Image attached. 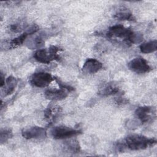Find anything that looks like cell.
I'll list each match as a JSON object with an SVG mask.
<instances>
[{"mask_svg": "<svg viewBox=\"0 0 157 157\" xmlns=\"http://www.w3.org/2000/svg\"><path fill=\"white\" fill-rule=\"evenodd\" d=\"M21 134L26 139H40L46 137L47 132L45 129L42 127L33 126L23 130Z\"/></svg>", "mask_w": 157, "mask_h": 157, "instance_id": "obj_8", "label": "cell"}, {"mask_svg": "<svg viewBox=\"0 0 157 157\" xmlns=\"http://www.w3.org/2000/svg\"><path fill=\"white\" fill-rule=\"evenodd\" d=\"M136 117L140 120L142 123H146L156 117L155 109L150 106H141L135 111Z\"/></svg>", "mask_w": 157, "mask_h": 157, "instance_id": "obj_7", "label": "cell"}, {"mask_svg": "<svg viewBox=\"0 0 157 157\" xmlns=\"http://www.w3.org/2000/svg\"><path fill=\"white\" fill-rule=\"evenodd\" d=\"M59 48L56 46H50L47 48L37 50L34 55V59L41 63L49 64L54 60H59V56L58 52Z\"/></svg>", "mask_w": 157, "mask_h": 157, "instance_id": "obj_2", "label": "cell"}, {"mask_svg": "<svg viewBox=\"0 0 157 157\" xmlns=\"http://www.w3.org/2000/svg\"><path fill=\"white\" fill-rule=\"evenodd\" d=\"M59 112V109L58 107H48L44 112V117L47 120L53 119V117H55L56 115Z\"/></svg>", "mask_w": 157, "mask_h": 157, "instance_id": "obj_18", "label": "cell"}, {"mask_svg": "<svg viewBox=\"0 0 157 157\" xmlns=\"http://www.w3.org/2000/svg\"><path fill=\"white\" fill-rule=\"evenodd\" d=\"M156 140L139 134H131L125 139L124 145L131 150H144L155 145Z\"/></svg>", "mask_w": 157, "mask_h": 157, "instance_id": "obj_1", "label": "cell"}, {"mask_svg": "<svg viewBox=\"0 0 157 157\" xmlns=\"http://www.w3.org/2000/svg\"><path fill=\"white\" fill-rule=\"evenodd\" d=\"M4 83H5V78H4V77L3 76L2 73L1 72V88L4 86Z\"/></svg>", "mask_w": 157, "mask_h": 157, "instance_id": "obj_22", "label": "cell"}, {"mask_svg": "<svg viewBox=\"0 0 157 157\" xmlns=\"http://www.w3.org/2000/svg\"><path fill=\"white\" fill-rule=\"evenodd\" d=\"M45 34L40 33L39 34H34L31 36L29 39H26L25 44L26 46L31 50L34 49H40L45 44Z\"/></svg>", "mask_w": 157, "mask_h": 157, "instance_id": "obj_9", "label": "cell"}, {"mask_svg": "<svg viewBox=\"0 0 157 157\" xmlns=\"http://www.w3.org/2000/svg\"><path fill=\"white\" fill-rule=\"evenodd\" d=\"M128 65L129 69L136 74H145L151 71V67L148 62L142 57L132 59Z\"/></svg>", "mask_w": 157, "mask_h": 157, "instance_id": "obj_6", "label": "cell"}, {"mask_svg": "<svg viewBox=\"0 0 157 157\" xmlns=\"http://www.w3.org/2000/svg\"><path fill=\"white\" fill-rule=\"evenodd\" d=\"M63 149L68 153H77L80 151V147L78 142L74 139L66 140L63 144Z\"/></svg>", "mask_w": 157, "mask_h": 157, "instance_id": "obj_12", "label": "cell"}, {"mask_svg": "<svg viewBox=\"0 0 157 157\" xmlns=\"http://www.w3.org/2000/svg\"><path fill=\"white\" fill-rule=\"evenodd\" d=\"M80 133V130L65 126H55L50 131L51 136L56 139H69Z\"/></svg>", "mask_w": 157, "mask_h": 157, "instance_id": "obj_3", "label": "cell"}, {"mask_svg": "<svg viewBox=\"0 0 157 157\" xmlns=\"http://www.w3.org/2000/svg\"><path fill=\"white\" fill-rule=\"evenodd\" d=\"M119 88L113 84L109 83L102 88L99 94L103 96H110L112 94H116L119 92Z\"/></svg>", "mask_w": 157, "mask_h": 157, "instance_id": "obj_15", "label": "cell"}, {"mask_svg": "<svg viewBox=\"0 0 157 157\" xmlns=\"http://www.w3.org/2000/svg\"><path fill=\"white\" fill-rule=\"evenodd\" d=\"M132 32L130 29L125 28L121 25H117L110 27L106 35L109 38L118 37L129 42Z\"/></svg>", "mask_w": 157, "mask_h": 157, "instance_id": "obj_5", "label": "cell"}, {"mask_svg": "<svg viewBox=\"0 0 157 157\" xmlns=\"http://www.w3.org/2000/svg\"><path fill=\"white\" fill-rule=\"evenodd\" d=\"M69 90L61 87L60 89H49L45 91V96L48 99L51 100H61L67 96Z\"/></svg>", "mask_w": 157, "mask_h": 157, "instance_id": "obj_11", "label": "cell"}, {"mask_svg": "<svg viewBox=\"0 0 157 157\" xmlns=\"http://www.w3.org/2000/svg\"><path fill=\"white\" fill-rule=\"evenodd\" d=\"M143 40V36L142 34L136 32H132L130 36L129 42L132 44H139Z\"/></svg>", "mask_w": 157, "mask_h": 157, "instance_id": "obj_20", "label": "cell"}, {"mask_svg": "<svg viewBox=\"0 0 157 157\" xmlns=\"http://www.w3.org/2000/svg\"><path fill=\"white\" fill-rule=\"evenodd\" d=\"M116 102L117 104H123V103H126L127 102V100H126L124 98H118L117 99H116Z\"/></svg>", "mask_w": 157, "mask_h": 157, "instance_id": "obj_21", "label": "cell"}, {"mask_svg": "<svg viewBox=\"0 0 157 157\" xmlns=\"http://www.w3.org/2000/svg\"><path fill=\"white\" fill-rule=\"evenodd\" d=\"M12 132L10 129H2L0 132V142L3 144L12 137Z\"/></svg>", "mask_w": 157, "mask_h": 157, "instance_id": "obj_19", "label": "cell"}, {"mask_svg": "<svg viewBox=\"0 0 157 157\" xmlns=\"http://www.w3.org/2000/svg\"><path fill=\"white\" fill-rule=\"evenodd\" d=\"M103 67L102 63L94 58H88L84 63L82 69L89 74H93L100 71Z\"/></svg>", "mask_w": 157, "mask_h": 157, "instance_id": "obj_10", "label": "cell"}, {"mask_svg": "<svg viewBox=\"0 0 157 157\" xmlns=\"http://www.w3.org/2000/svg\"><path fill=\"white\" fill-rule=\"evenodd\" d=\"M114 17L119 20H127V21H134L135 17L132 15V13H131L129 11L123 10H120L117 12L115 15Z\"/></svg>", "mask_w": 157, "mask_h": 157, "instance_id": "obj_16", "label": "cell"}, {"mask_svg": "<svg viewBox=\"0 0 157 157\" xmlns=\"http://www.w3.org/2000/svg\"><path fill=\"white\" fill-rule=\"evenodd\" d=\"M157 49V40H153L142 43L140 45V50L144 53H150L154 52Z\"/></svg>", "mask_w": 157, "mask_h": 157, "instance_id": "obj_14", "label": "cell"}, {"mask_svg": "<svg viewBox=\"0 0 157 157\" xmlns=\"http://www.w3.org/2000/svg\"><path fill=\"white\" fill-rule=\"evenodd\" d=\"M28 35H29V34L27 32H25L20 36L13 39L9 43V48H13V47H17L18 45L23 44L26 40Z\"/></svg>", "mask_w": 157, "mask_h": 157, "instance_id": "obj_17", "label": "cell"}, {"mask_svg": "<svg viewBox=\"0 0 157 157\" xmlns=\"http://www.w3.org/2000/svg\"><path fill=\"white\" fill-rule=\"evenodd\" d=\"M53 77L51 74L45 72L34 73L31 77V83L37 88H45L53 81Z\"/></svg>", "mask_w": 157, "mask_h": 157, "instance_id": "obj_4", "label": "cell"}, {"mask_svg": "<svg viewBox=\"0 0 157 157\" xmlns=\"http://www.w3.org/2000/svg\"><path fill=\"white\" fill-rule=\"evenodd\" d=\"M17 85V80L12 76L9 77L6 80L5 83L3 86L4 87L3 91H4V93H5V96L10 94L14 91Z\"/></svg>", "mask_w": 157, "mask_h": 157, "instance_id": "obj_13", "label": "cell"}]
</instances>
